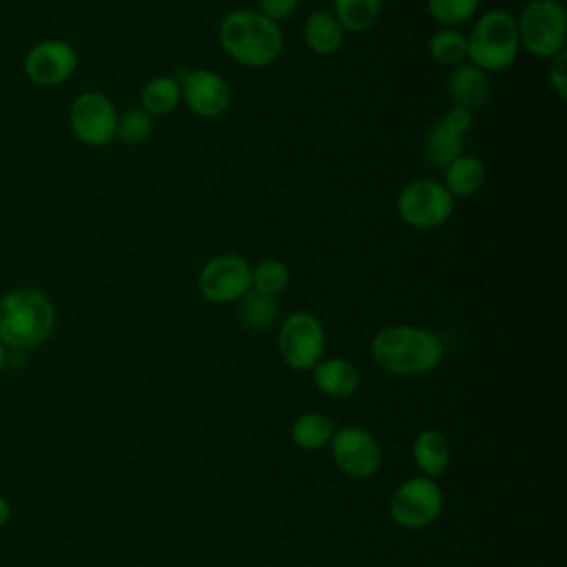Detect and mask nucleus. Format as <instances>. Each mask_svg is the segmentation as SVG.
<instances>
[{
	"label": "nucleus",
	"mask_w": 567,
	"mask_h": 567,
	"mask_svg": "<svg viewBox=\"0 0 567 567\" xmlns=\"http://www.w3.org/2000/svg\"><path fill=\"white\" fill-rule=\"evenodd\" d=\"M374 363L399 377H419L432 372L443 361V341L436 332L421 326H385L370 343Z\"/></svg>",
	"instance_id": "obj_1"
},
{
	"label": "nucleus",
	"mask_w": 567,
	"mask_h": 567,
	"mask_svg": "<svg viewBox=\"0 0 567 567\" xmlns=\"http://www.w3.org/2000/svg\"><path fill=\"white\" fill-rule=\"evenodd\" d=\"M217 38L226 55L248 69L270 66L284 51L281 27L255 9L226 13L217 27Z\"/></svg>",
	"instance_id": "obj_2"
},
{
	"label": "nucleus",
	"mask_w": 567,
	"mask_h": 567,
	"mask_svg": "<svg viewBox=\"0 0 567 567\" xmlns=\"http://www.w3.org/2000/svg\"><path fill=\"white\" fill-rule=\"evenodd\" d=\"M55 328L51 299L35 288H16L0 297V343L29 350L44 343Z\"/></svg>",
	"instance_id": "obj_3"
},
{
	"label": "nucleus",
	"mask_w": 567,
	"mask_h": 567,
	"mask_svg": "<svg viewBox=\"0 0 567 567\" xmlns=\"http://www.w3.org/2000/svg\"><path fill=\"white\" fill-rule=\"evenodd\" d=\"M467 38V62L481 71L509 69L520 51L516 18L505 9H487L478 16Z\"/></svg>",
	"instance_id": "obj_4"
},
{
	"label": "nucleus",
	"mask_w": 567,
	"mask_h": 567,
	"mask_svg": "<svg viewBox=\"0 0 567 567\" xmlns=\"http://www.w3.org/2000/svg\"><path fill=\"white\" fill-rule=\"evenodd\" d=\"M520 49L534 58L549 60L565 51L567 13L558 0H529L516 18Z\"/></svg>",
	"instance_id": "obj_5"
},
{
	"label": "nucleus",
	"mask_w": 567,
	"mask_h": 567,
	"mask_svg": "<svg viewBox=\"0 0 567 567\" xmlns=\"http://www.w3.org/2000/svg\"><path fill=\"white\" fill-rule=\"evenodd\" d=\"M277 348L281 361L290 370H312L323 359L326 350L323 323L312 312L306 310L288 315L279 328Z\"/></svg>",
	"instance_id": "obj_6"
},
{
	"label": "nucleus",
	"mask_w": 567,
	"mask_h": 567,
	"mask_svg": "<svg viewBox=\"0 0 567 567\" xmlns=\"http://www.w3.org/2000/svg\"><path fill=\"white\" fill-rule=\"evenodd\" d=\"M399 217L419 230H432L443 226L454 213V197L441 182L412 179L396 197Z\"/></svg>",
	"instance_id": "obj_7"
},
{
	"label": "nucleus",
	"mask_w": 567,
	"mask_h": 567,
	"mask_svg": "<svg viewBox=\"0 0 567 567\" xmlns=\"http://www.w3.org/2000/svg\"><path fill=\"white\" fill-rule=\"evenodd\" d=\"M390 518L403 529H423L443 512V489L434 478L412 476L390 496Z\"/></svg>",
	"instance_id": "obj_8"
},
{
	"label": "nucleus",
	"mask_w": 567,
	"mask_h": 567,
	"mask_svg": "<svg viewBox=\"0 0 567 567\" xmlns=\"http://www.w3.org/2000/svg\"><path fill=\"white\" fill-rule=\"evenodd\" d=\"M334 465L350 478H370L381 467V445L377 436L361 425H343L330 439Z\"/></svg>",
	"instance_id": "obj_9"
},
{
	"label": "nucleus",
	"mask_w": 567,
	"mask_h": 567,
	"mask_svg": "<svg viewBox=\"0 0 567 567\" xmlns=\"http://www.w3.org/2000/svg\"><path fill=\"white\" fill-rule=\"evenodd\" d=\"M117 117L115 104L100 91L80 93L69 109L71 131L86 146H104L115 140Z\"/></svg>",
	"instance_id": "obj_10"
},
{
	"label": "nucleus",
	"mask_w": 567,
	"mask_h": 567,
	"mask_svg": "<svg viewBox=\"0 0 567 567\" xmlns=\"http://www.w3.org/2000/svg\"><path fill=\"white\" fill-rule=\"evenodd\" d=\"M197 288L210 303L239 301L250 290V264L241 255H217L202 266Z\"/></svg>",
	"instance_id": "obj_11"
},
{
	"label": "nucleus",
	"mask_w": 567,
	"mask_h": 567,
	"mask_svg": "<svg viewBox=\"0 0 567 567\" xmlns=\"http://www.w3.org/2000/svg\"><path fill=\"white\" fill-rule=\"evenodd\" d=\"M186 106L199 117H219L230 106L226 80L210 69H177L175 73Z\"/></svg>",
	"instance_id": "obj_12"
},
{
	"label": "nucleus",
	"mask_w": 567,
	"mask_h": 567,
	"mask_svg": "<svg viewBox=\"0 0 567 567\" xmlns=\"http://www.w3.org/2000/svg\"><path fill=\"white\" fill-rule=\"evenodd\" d=\"M78 69V51L66 40H42L24 58V73L38 86H58Z\"/></svg>",
	"instance_id": "obj_13"
},
{
	"label": "nucleus",
	"mask_w": 567,
	"mask_h": 567,
	"mask_svg": "<svg viewBox=\"0 0 567 567\" xmlns=\"http://www.w3.org/2000/svg\"><path fill=\"white\" fill-rule=\"evenodd\" d=\"M312 381L330 399H348L352 396L361 385V374L354 363L341 357L321 359L312 368Z\"/></svg>",
	"instance_id": "obj_14"
},
{
	"label": "nucleus",
	"mask_w": 567,
	"mask_h": 567,
	"mask_svg": "<svg viewBox=\"0 0 567 567\" xmlns=\"http://www.w3.org/2000/svg\"><path fill=\"white\" fill-rule=\"evenodd\" d=\"M450 97L456 106H465L470 111L481 109L489 97V80L487 73L476 69L470 62H461L452 66L450 80H447Z\"/></svg>",
	"instance_id": "obj_15"
},
{
	"label": "nucleus",
	"mask_w": 567,
	"mask_h": 567,
	"mask_svg": "<svg viewBox=\"0 0 567 567\" xmlns=\"http://www.w3.org/2000/svg\"><path fill=\"white\" fill-rule=\"evenodd\" d=\"M343 27L328 9L312 11L303 22V40L308 49L317 55H332L343 44Z\"/></svg>",
	"instance_id": "obj_16"
},
{
	"label": "nucleus",
	"mask_w": 567,
	"mask_h": 567,
	"mask_svg": "<svg viewBox=\"0 0 567 567\" xmlns=\"http://www.w3.org/2000/svg\"><path fill=\"white\" fill-rule=\"evenodd\" d=\"M450 443L439 430H423L412 441V458L427 478L441 476L450 465Z\"/></svg>",
	"instance_id": "obj_17"
},
{
	"label": "nucleus",
	"mask_w": 567,
	"mask_h": 567,
	"mask_svg": "<svg viewBox=\"0 0 567 567\" xmlns=\"http://www.w3.org/2000/svg\"><path fill=\"white\" fill-rule=\"evenodd\" d=\"M443 186L452 197H470L485 182V166L476 155H458L443 168Z\"/></svg>",
	"instance_id": "obj_18"
},
{
	"label": "nucleus",
	"mask_w": 567,
	"mask_h": 567,
	"mask_svg": "<svg viewBox=\"0 0 567 567\" xmlns=\"http://www.w3.org/2000/svg\"><path fill=\"white\" fill-rule=\"evenodd\" d=\"M465 137L458 135L454 128H450L443 120L434 122L423 137V151L432 166L445 168L452 159L463 155Z\"/></svg>",
	"instance_id": "obj_19"
},
{
	"label": "nucleus",
	"mask_w": 567,
	"mask_h": 567,
	"mask_svg": "<svg viewBox=\"0 0 567 567\" xmlns=\"http://www.w3.org/2000/svg\"><path fill=\"white\" fill-rule=\"evenodd\" d=\"M334 430H337V425L330 416H326L321 412H306L292 421L290 436L297 447L315 452L330 443Z\"/></svg>",
	"instance_id": "obj_20"
},
{
	"label": "nucleus",
	"mask_w": 567,
	"mask_h": 567,
	"mask_svg": "<svg viewBox=\"0 0 567 567\" xmlns=\"http://www.w3.org/2000/svg\"><path fill=\"white\" fill-rule=\"evenodd\" d=\"M142 109L153 117V115H168L177 109V104L182 102V91H179V82L175 75H157L151 78L144 86H142V95H140Z\"/></svg>",
	"instance_id": "obj_21"
},
{
	"label": "nucleus",
	"mask_w": 567,
	"mask_h": 567,
	"mask_svg": "<svg viewBox=\"0 0 567 567\" xmlns=\"http://www.w3.org/2000/svg\"><path fill=\"white\" fill-rule=\"evenodd\" d=\"M383 0H332V13L343 31L363 33L379 20Z\"/></svg>",
	"instance_id": "obj_22"
},
{
	"label": "nucleus",
	"mask_w": 567,
	"mask_h": 567,
	"mask_svg": "<svg viewBox=\"0 0 567 567\" xmlns=\"http://www.w3.org/2000/svg\"><path fill=\"white\" fill-rule=\"evenodd\" d=\"M427 53L439 64L456 66L467 62V38L454 27H443L427 40Z\"/></svg>",
	"instance_id": "obj_23"
},
{
	"label": "nucleus",
	"mask_w": 567,
	"mask_h": 567,
	"mask_svg": "<svg viewBox=\"0 0 567 567\" xmlns=\"http://www.w3.org/2000/svg\"><path fill=\"white\" fill-rule=\"evenodd\" d=\"M239 301H241L239 303V319L250 330H266V328H270L275 323L277 315H279L277 297L257 292L252 288Z\"/></svg>",
	"instance_id": "obj_24"
},
{
	"label": "nucleus",
	"mask_w": 567,
	"mask_h": 567,
	"mask_svg": "<svg viewBox=\"0 0 567 567\" xmlns=\"http://www.w3.org/2000/svg\"><path fill=\"white\" fill-rule=\"evenodd\" d=\"M290 270L279 259H261L259 264L250 266V288L270 297H277L288 288Z\"/></svg>",
	"instance_id": "obj_25"
},
{
	"label": "nucleus",
	"mask_w": 567,
	"mask_h": 567,
	"mask_svg": "<svg viewBox=\"0 0 567 567\" xmlns=\"http://www.w3.org/2000/svg\"><path fill=\"white\" fill-rule=\"evenodd\" d=\"M425 4L439 24L456 27L476 13L481 0H425Z\"/></svg>",
	"instance_id": "obj_26"
},
{
	"label": "nucleus",
	"mask_w": 567,
	"mask_h": 567,
	"mask_svg": "<svg viewBox=\"0 0 567 567\" xmlns=\"http://www.w3.org/2000/svg\"><path fill=\"white\" fill-rule=\"evenodd\" d=\"M153 133V117L140 106L128 109L122 117H117V131L115 137L124 144H142Z\"/></svg>",
	"instance_id": "obj_27"
},
{
	"label": "nucleus",
	"mask_w": 567,
	"mask_h": 567,
	"mask_svg": "<svg viewBox=\"0 0 567 567\" xmlns=\"http://www.w3.org/2000/svg\"><path fill=\"white\" fill-rule=\"evenodd\" d=\"M547 80H549L554 93L560 100H565L567 97V51H560L554 58H549Z\"/></svg>",
	"instance_id": "obj_28"
},
{
	"label": "nucleus",
	"mask_w": 567,
	"mask_h": 567,
	"mask_svg": "<svg viewBox=\"0 0 567 567\" xmlns=\"http://www.w3.org/2000/svg\"><path fill=\"white\" fill-rule=\"evenodd\" d=\"M257 7H259L257 9L259 13H264L272 22H279L290 18L297 11L299 0H257Z\"/></svg>",
	"instance_id": "obj_29"
},
{
	"label": "nucleus",
	"mask_w": 567,
	"mask_h": 567,
	"mask_svg": "<svg viewBox=\"0 0 567 567\" xmlns=\"http://www.w3.org/2000/svg\"><path fill=\"white\" fill-rule=\"evenodd\" d=\"M450 128H454L458 135L465 137V133L474 126V111L465 109V106H452L443 117H441Z\"/></svg>",
	"instance_id": "obj_30"
},
{
	"label": "nucleus",
	"mask_w": 567,
	"mask_h": 567,
	"mask_svg": "<svg viewBox=\"0 0 567 567\" xmlns=\"http://www.w3.org/2000/svg\"><path fill=\"white\" fill-rule=\"evenodd\" d=\"M9 514H11V512H9V503L0 496V527L9 520Z\"/></svg>",
	"instance_id": "obj_31"
},
{
	"label": "nucleus",
	"mask_w": 567,
	"mask_h": 567,
	"mask_svg": "<svg viewBox=\"0 0 567 567\" xmlns=\"http://www.w3.org/2000/svg\"><path fill=\"white\" fill-rule=\"evenodd\" d=\"M4 363H7V350H4V346L0 343V372H2V368H4Z\"/></svg>",
	"instance_id": "obj_32"
},
{
	"label": "nucleus",
	"mask_w": 567,
	"mask_h": 567,
	"mask_svg": "<svg viewBox=\"0 0 567 567\" xmlns=\"http://www.w3.org/2000/svg\"><path fill=\"white\" fill-rule=\"evenodd\" d=\"M558 2H563V4H565V0H558Z\"/></svg>",
	"instance_id": "obj_33"
}]
</instances>
